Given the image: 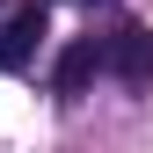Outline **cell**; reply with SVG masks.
<instances>
[{"label":"cell","instance_id":"obj_3","mask_svg":"<svg viewBox=\"0 0 153 153\" xmlns=\"http://www.w3.org/2000/svg\"><path fill=\"white\" fill-rule=\"evenodd\" d=\"M95 66H109V51H95V36L66 44V59H59V95H80V88L95 80Z\"/></svg>","mask_w":153,"mask_h":153},{"label":"cell","instance_id":"obj_1","mask_svg":"<svg viewBox=\"0 0 153 153\" xmlns=\"http://www.w3.org/2000/svg\"><path fill=\"white\" fill-rule=\"evenodd\" d=\"M36 44H44V7L22 0V7L0 22V73H22V66L36 59Z\"/></svg>","mask_w":153,"mask_h":153},{"label":"cell","instance_id":"obj_2","mask_svg":"<svg viewBox=\"0 0 153 153\" xmlns=\"http://www.w3.org/2000/svg\"><path fill=\"white\" fill-rule=\"evenodd\" d=\"M109 73L131 88L153 80V29H117V44H109Z\"/></svg>","mask_w":153,"mask_h":153}]
</instances>
